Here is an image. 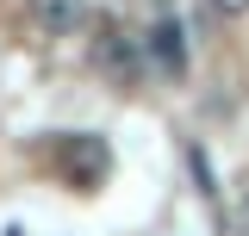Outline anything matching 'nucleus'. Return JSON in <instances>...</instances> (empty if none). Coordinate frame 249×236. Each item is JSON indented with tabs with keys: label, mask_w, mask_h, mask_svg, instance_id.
Segmentation results:
<instances>
[{
	"label": "nucleus",
	"mask_w": 249,
	"mask_h": 236,
	"mask_svg": "<svg viewBox=\"0 0 249 236\" xmlns=\"http://www.w3.org/2000/svg\"><path fill=\"white\" fill-rule=\"evenodd\" d=\"M56 162H62V174L75 180V193H93L106 180V168H112V149L100 143V137H88V131H75V137L56 143Z\"/></svg>",
	"instance_id": "f257e3e1"
},
{
	"label": "nucleus",
	"mask_w": 249,
	"mask_h": 236,
	"mask_svg": "<svg viewBox=\"0 0 249 236\" xmlns=\"http://www.w3.org/2000/svg\"><path fill=\"white\" fill-rule=\"evenodd\" d=\"M150 56H156V68H162V75H181V68H187V50H181V25H175V19H162V25L150 31Z\"/></svg>",
	"instance_id": "f03ea898"
},
{
	"label": "nucleus",
	"mask_w": 249,
	"mask_h": 236,
	"mask_svg": "<svg viewBox=\"0 0 249 236\" xmlns=\"http://www.w3.org/2000/svg\"><path fill=\"white\" fill-rule=\"evenodd\" d=\"M31 19L44 31H75L81 25V0H31Z\"/></svg>",
	"instance_id": "7ed1b4c3"
},
{
	"label": "nucleus",
	"mask_w": 249,
	"mask_h": 236,
	"mask_svg": "<svg viewBox=\"0 0 249 236\" xmlns=\"http://www.w3.org/2000/svg\"><path fill=\"white\" fill-rule=\"evenodd\" d=\"M212 6L224 13V19H243V13H249V0H212Z\"/></svg>",
	"instance_id": "20e7f679"
},
{
	"label": "nucleus",
	"mask_w": 249,
	"mask_h": 236,
	"mask_svg": "<svg viewBox=\"0 0 249 236\" xmlns=\"http://www.w3.org/2000/svg\"><path fill=\"white\" fill-rule=\"evenodd\" d=\"M237 236H249V199L237 205Z\"/></svg>",
	"instance_id": "39448f33"
}]
</instances>
